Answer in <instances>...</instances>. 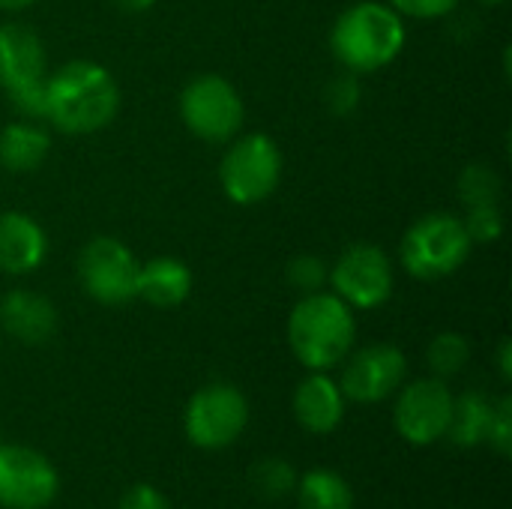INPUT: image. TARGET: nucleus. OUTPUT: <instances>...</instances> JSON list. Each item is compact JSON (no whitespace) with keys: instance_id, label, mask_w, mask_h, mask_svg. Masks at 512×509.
I'll return each mask as SVG.
<instances>
[{"instance_id":"4","label":"nucleus","mask_w":512,"mask_h":509,"mask_svg":"<svg viewBox=\"0 0 512 509\" xmlns=\"http://www.w3.org/2000/svg\"><path fill=\"white\" fill-rule=\"evenodd\" d=\"M471 237L459 216L453 213H426L402 237L399 258L402 267L423 282L453 276L471 258Z\"/></svg>"},{"instance_id":"13","label":"nucleus","mask_w":512,"mask_h":509,"mask_svg":"<svg viewBox=\"0 0 512 509\" xmlns=\"http://www.w3.org/2000/svg\"><path fill=\"white\" fill-rule=\"evenodd\" d=\"M339 390L345 402L354 405H378L396 396V390L405 384L408 360L405 354L390 342H375L360 351H351L342 363Z\"/></svg>"},{"instance_id":"7","label":"nucleus","mask_w":512,"mask_h":509,"mask_svg":"<svg viewBox=\"0 0 512 509\" xmlns=\"http://www.w3.org/2000/svg\"><path fill=\"white\" fill-rule=\"evenodd\" d=\"M279 180H282V153L270 135L249 132L231 141L219 165V183L234 204L252 207L267 201L276 192Z\"/></svg>"},{"instance_id":"33","label":"nucleus","mask_w":512,"mask_h":509,"mask_svg":"<svg viewBox=\"0 0 512 509\" xmlns=\"http://www.w3.org/2000/svg\"><path fill=\"white\" fill-rule=\"evenodd\" d=\"M477 3H483V6H501V3H507V0H477Z\"/></svg>"},{"instance_id":"32","label":"nucleus","mask_w":512,"mask_h":509,"mask_svg":"<svg viewBox=\"0 0 512 509\" xmlns=\"http://www.w3.org/2000/svg\"><path fill=\"white\" fill-rule=\"evenodd\" d=\"M36 0H0V9L3 12H21V9H27V6H33Z\"/></svg>"},{"instance_id":"11","label":"nucleus","mask_w":512,"mask_h":509,"mask_svg":"<svg viewBox=\"0 0 512 509\" xmlns=\"http://www.w3.org/2000/svg\"><path fill=\"white\" fill-rule=\"evenodd\" d=\"M138 258L117 237H93L78 255V279L102 306H123L135 300L138 288Z\"/></svg>"},{"instance_id":"8","label":"nucleus","mask_w":512,"mask_h":509,"mask_svg":"<svg viewBox=\"0 0 512 509\" xmlns=\"http://www.w3.org/2000/svg\"><path fill=\"white\" fill-rule=\"evenodd\" d=\"M180 117L195 138L210 144H225L240 132L246 120V105L228 78L207 72V75H195L183 87Z\"/></svg>"},{"instance_id":"20","label":"nucleus","mask_w":512,"mask_h":509,"mask_svg":"<svg viewBox=\"0 0 512 509\" xmlns=\"http://www.w3.org/2000/svg\"><path fill=\"white\" fill-rule=\"evenodd\" d=\"M294 495L300 509H354L351 483L333 468H312L297 477Z\"/></svg>"},{"instance_id":"15","label":"nucleus","mask_w":512,"mask_h":509,"mask_svg":"<svg viewBox=\"0 0 512 509\" xmlns=\"http://www.w3.org/2000/svg\"><path fill=\"white\" fill-rule=\"evenodd\" d=\"M294 420L309 435H330L345 420V396L339 390V381H333L327 372H309L291 399Z\"/></svg>"},{"instance_id":"31","label":"nucleus","mask_w":512,"mask_h":509,"mask_svg":"<svg viewBox=\"0 0 512 509\" xmlns=\"http://www.w3.org/2000/svg\"><path fill=\"white\" fill-rule=\"evenodd\" d=\"M114 6H120L123 12H144V9H150L156 0H111Z\"/></svg>"},{"instance_id":"19","label":"nucleus","mask_w":512,"mask_h":509,"mask_svg":"<svg viewBox=\"0 0 512 509\" xmlns=\"http://www.w3.org/2000/svg\"><path fill=\"white\" fill-rule=\"evenodd\" d=\"M492 411L495 399H489L480 390H468L462 396H453V414H450V429L447 441L459 450H477L489 438L492 426Z\"/></svg>"},{"instance_id":"28","label":"nucleus","mask_w":512,"mask_h":509,"mask_svg":"<svg viewBox=\"0 0 512 509\" xmlns=\"http://www.w3.org/2000/svg\"><path fill=\"white\" fill-rule=\"evenodd\" d=\"M399 15H411V18H423V21H432V18H444L450 15L462 0H387Z\"/></svg>"},{"instance_id":"25","label":"nucleus","mask_w":512,"mask_h":509,"mask_svg":"<svg viewBox=\"0 0 512 509\" xmlns=\"http://www.w3.org/2000/svg\"><path fill=\"white\" fill-rule=\"evenodd\" d=\"M471 243H495L504 234V213L498 204H474L468 207V216L462 219Z\"/></svg>"},{"instance_id":"2","label":"nucleus","mask_w":512,"mask_h":509,"mask_svg":"<svg viewBox=\"0 0 512 509\" xmlns=\"http://www.w3.org/2000/svg\"><path fill=\"white\" fill-rule=\"evenodd\" d=\"M357 342L354 309L327 291L303 294L288 315V348L309 372L336 369Z\"/></svg>"},{"instance_id":"27","label":"nucleus","mask_w":512,"mask_h":509,"mask_svg":"<svg viewBox=\"0 0 512 509\" xmlns=\"http://www.w3.org/2000/svg\"><path fill=\"white\" fill-rule=\"evenodd\" d=\"M327 105L339 117L351 114L360 105V81L354 72H342L327 84Z\"/></svg>"},{"instance_id":"14","label":"nucleus","mask_w":512,"mask_h":509,"mask_svg":"<svg viewBox=\"0 0 512 509\" xmlns=\"http://www.w3.org/2000/svg\"><path fill=\"white\" fill-rule=\"evenodd\" d=\"M57 306L30 288H15L0 297V333L21 345H45L57 333Z\"/></svg>"},{"instance_id":"6","label":"nucleus","mask_w":512,"mask_h":509,"mask_svg":"<svg viewBox=\"0 0 512 509\" xmlns=\"http://www.w3.org/2000/svg\"><path fill=\"white\" fill-rule=\"evenodd\" d=\"M249 426V402L234 384H207L192 393L183 414L186 441L204 453L228 450Z\"/></svg>"},{"instance_id":"5","label":"nucleus","mask_w":512,"mask_h":509,"mask_svg":"<svg viewBox=\"0 0 512 509\" xmlns=\"http://www.w3.org/2000/svg\"><path fill=\"white\" fill-rule=\"evenodd\" d=\"M45 78L48 57L36 30L21 21L0 24V87L27 120H45Z\"/></svg>"},{"instance_id":"3","label":"nucleus","mask_w":512,"mask_h":509,"mask_svg":"<svg viewBox=\"0 0 512 509\" xmlns=\"http://www.w3.org/2000/svg\"><path fill=\"white\" fill-rule=\"evenodd\" d=\"M405 39L408 33L402 15L390 3L378 0L348 6L330 30L333 57L354 75H372L390 66L402 54Z\"/></svg>"},{"instance_id":"23","label":"nucleus","mask_w":512,"mask_h":509,"mask_svg":"<svg viewBox=\"0 0 512 509\" xmlns=\"http://www.w3.org/2000/svg\"><path fill=\"white\" fill-rule=\"evenodd\" d=\"M501 177L489 165H471L459 177V195L468 207L474 204H498L501 201Z\"/></svg>"},{"instance_id":"17","label":"nucleus","mask_w":512,"mask_h":509,"mask_svg":"<svg viewBox=\"0 0 512 509\" xmlns=\"http://www.w3.org/2000/svg\"><path fill=\"white\" fill-rule=\"evenodd\" d=\"M192 294V270L171 255H159L138 267L135 300H144L153 309H177Z\"/></svg>"},{"instance_id":"16","label":"nucleus","mask_w":512,"mask_h":509,"mask_svg":"<svg viewBox=\"0 0 512 509\" xmlns=\"http://www.w3.org/2000/svg\"><path fill=\"white\" fill-rule=\"evenodd\" d=\"M48 255V237L42 225L18 210L0 213V273L27 276L39 270Z\"/></svg>"},{"instance_id":"9","label":"nucleus","mask_w":512,"mask_h":509,"mask_svg":"<svg viewBox=\"0 0 512 509\" xmlns=\"http://www.w3.org/2000/svg\"><path fill=\"white\" fill-rule=\"evenodd\" d=\"M453 414V390L441 378H417L396 390L393 426L411 447H432L447 438Z\"/></svg>"},{"instance_id":"10","label":"nucleus","mask_w":512,"mask_h":509,"mask_svg":"<svg viewBox=\"0 0 512 509\" xmlns=\"http://www.w3.org/2000/svg\"><path fill=\"white\" fill-rule=\"evenodd\" d=\"M333 294L342 297L351 309H378L393 297L396 273L390 255L375 243L348 246L330 267Z\"/></svg>"},{"instance_id":"22","label":"nucleus","mask_w":512,"mask_h":509,"mask_svg":"<svg viewBox=\"0 0 512 509\" xmlns=\"http://www.w3.org/2000/svg\"><path fill=\"white\" fill-rule=\"evenodd\" d=\"M252 489L267 501H282L297 489V471L288 459H261L249 474Z\"/></svg>"},{"instance_id":"18","label":"nucleus","mask_w":512,"mask_h":509,"mask_svg":"<svg viewBox=\"0 0 512 509\" xmlns=\"http://www.w3.org/2000/svg\"><path fill=\"white\" fill-rule=\"evenodd\" d=\"M51 150V138L33 120L9 123L0 129V168L9 174H30L36 171Z\"/></svg>"},{"instance_id":"21","label":"nucleus","mask_w":512,"mask_h":509,"mask_svg":"<svg viewBox=\"0 0 512 509\" xmlns=\"http://www.w3.org/2000/svg\"><path fill=\"white\" fill-rule=\"evenodd\" d=\"M471 360V342L456 333V330H447V333H438L432 342H429V351H426V363H429V372L441 381L447 378H456Z\"/></svg>"},{"instance_id":"12","label":"nucleus","mask_w":512,"mask_h":509,"mask_svg":"<svg viewBox=\"0 0 512 509\" xmlns=\"http://www.w3.org/2000/svg\"><path fill=\"white\" fill-rule=\"evenodd\" d=\"M60 495V474L48 456L24 444H0V507L45 509Z\"/></svg>"},{"instance_id":"26","label":"nucleus","mask_w":512,"mask_h":509,"mask_svg":"<svg viewBox=\"0 0 512 509\" xmlns=\"http://www.w3.org/2000/svg\"><path fill=\"white\" fill-rule=\"evenodd\" d=\"M486 444L501 459H510L512 456V396H507V393L501 399H495V411H492V426H489Z\"/></svg>"},{"instance_id":"1","label":"nucleus","mask_w":512,"mask_h":509,"mask_svg":"<svg viewBox=\"0 0 512 509\" xmlns=\"http://www.w3.org/2000/svg\"><path fill=\"white\" fill-rule=\"evenodd\" d=\"M120 111L114 75L93 60H69L45 78V120L66 135L105 129Z\"/></svg>"},{"instance_id":"30","label":"nucleus","mask_w":512,"mask_h":509,"mask_svg":"<svg viewBox=\"0 0 512 509\" xmlns=\"http://www.w3.org/2000/svg\"><path fill=\"white\" fill-rule=\"evenodd\" d=\"M498 372L504 381H512V342L510 339H501L498 345Z\"/></svg>"},{"instance_id":"29","label":"nucleus","mask_w":512,"mask_h":509,"mask_svg":"<svg viewBox=\"0 0 512 509\" xmlns=\"http://www.w3.org/2000/svg\"><path fill=\"white\" fill-rule=\"evenodd\" d=\"M117 509H171V501L150 483H135L123 492Z\"/></svg>"},{"instance_id":"24","label":"nucleus","mask_w":512,"mask_h":509,"mask_svg":"<svg viewBox=\"0 0 512 509\" xmlns=\"http://www.w3.org/2000/svg\"><path fill=\"white\" fill-rule=\"evenodd\" d=\"M285 279L300 294H315V291H324V282L330 279V267L318 255H297V258L288 261Z\"/></svg>"}]
</instances>
